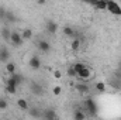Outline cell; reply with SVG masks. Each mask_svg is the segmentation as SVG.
I'll return each mask as SVG.
<instances>
[{"instance_id": "29", "label": "cell", "mask_w": 121, "mask_h": 120, "mask_svg": "<svg viewBox=\"0 0 121 120\" xmlns=\"http://www.w3.org/2000/svg\"><path fill=\"white\" fill-rule=\"evenodd\" d=\"M6 13H7V10L1 6V7H0V20H1V21H4V18H6Z\"/></svg>"}, {"instance_id": "15", "label": "cell", "mask_w": 121, "mask_h": 120, "mask_svg": "<svg viewBox=\"0 0 121 120\" xmlns=\"http://www.w3.org/2000/svg\"><path fill=\"white\" fill-rule=\"evenodd\" d=\"M80 44H82V41L79 40V38H72V42H70V50L72 51H78L79 48H80Z\"/></svg>"}, {"instance_id": "28", "label": "cell", "mask_w": 121, "mask_h": 120, "mask_svg": "<svg viewBox=\"0 0 121 120\" xmlns=\"http://www.w3.org/2000/svg\"><path fill=\"white\" fill-rule=\"evenodd\" d=\"M85 66H86V65H85V64H82V62H76V64L73 65V68L76 69V72H79V71H82V69H83Z\"/></svg>"}, {"instance_id": "27", "label": "cell", "mask_w": 121, "mask_h": 120, "mask_svg": "<svg viewBox=\"0 0 121 120\" xmlns=\"http://www.w3.org/2000/svg\"><path fill=\"white\" fill-rule=\"evenodd\" d=\"M60 93H62V88H60V86L56 85V86L52 88V95H54V96H59Z\"/></svg>"}, {"instance_id": "5", "label": "cell", "mask_w": 121, "mask_h": 120, "mask_svg": "<svg viewBox=\"0 0 121 120\" xmlns=\"http://www.w3.org/2000/svg\"><path fill=\"white\" fill-rule=\"evenodd\" d=\"M37 47H38V50H39L41 52H44V54H47V52L51 51V44H49V41H47V40H39V41L37 42Z\"/></svg>"}, {"instance_id": "32", "label": "cell", "mask_w": 121, "mask_h": 120, "mask_svg": "<svg viewBox=\"0 0 121 120\" xmlns=\"http://www.w3.org/2000/svg\"><path fill=\"white\" fill-rule=\"evenodd\" d=\"M82 1H85V3H89V1H90V0H82Z\"/></svg>"}, {"instance_id": "2", "label": "cell", "mask_w": 121, "mask_h": 120, "mask_svg": "<svg viewBox=\"0 0 121 120\" xmlns=\"http://www.w3.org/2000/svg\"><path fill=\"white\" fill-rule=\"evenodd\" d=\"M107 10L114 16H121V4L116 0H107Z\"/></svg>"}, {"instance_id": "4", "label": "cell", "mask_w": 121, "mask_h": 120, "mask_svg": "<svg viewBox=\"0 0 121 120\" xmlns=\"http://www.w3.org/2000/svg\"><path fill=\"white\" fill-rule=\"evenodd\" d=\"M76 78H79L80 81H87V79H90L91 78V69L89 66H85L82 71L78 72V76H76Z\"/></svg>"}, {"instance_id": "14", "label": "cell", "mask_w": 121, "mask_h": 120, "mask_svg": "<svg viewBox=\"0 0 121 120\" xmlns=\"http://www.w3.org/2000/svg\"><path fill=\"white\" fill-rule=\"evenodd\" d=\"M63 34L66 35V37H69V38H75L76 37V31L73 30L72 27H69V26H66V27H63Z\"/></svg>"}, {"instance_id": "13", "label": "cell", "mask_w": 121, "mask_h": 120, "mask_svg": "<svg viewBox=\"0 0 121 120\" xmlns=\"http://www.w3.org/2000/svg\"><path fill=\"white\" fill-rule=\"evenodd\" d=\"M10 34H11V31L9 27H3L1 30H0V35H1V38L4 40V41H9L10 42Z\"/></svg>"}, {"instance_id": "24", "label": "cell", "mask_w": 121, "mask_h": 120, "mask_svg": "<svg viewBox=\"0 0 121 120\" xmlns=\"http://www.w3.org/2000/svg\"><path fill=\"white\" fill-rule=\"evenodd\" d=\"M6 92L9 95H16L17 92V86H13V85H6Z\"/></svg>"}, {"instance_id": "18", "label": "cell", "mask_w": 121, "mask_h": 120, "mask_svg": "<svg viewBox=\"0 0 121 120\" xmlns=\"http://www.w3.org/2000/svg\"><path fill=\"white\" fill-rule=\"evenodd\" d=\"M31 92L34 95H42V86L39 83H32L31 85Z\"/></svg>"}, {"instance_id": "8", "label": "cell", "mask_w": 121, "mask_h": 120, "mask_svg": "<svg viewBox=\"0 0 121 120\" xmlns=\"http://www.w3.org/2000/svg\"><path fill=\"white\" fill-rule=\"evenodd\" d=\"M9 60H10V51L4 47H0V62L6 64L9 62Z\"/></svg>"}, {"instance_id": "7", "label": "cell", "mask_w": 121, "mask_h": 120, "mask_svg": "<svg viewBox=\"0 0 121 120\" xmlns=\"http://www.w3.org/2000/svg\"><path fill=\"white\" fill-rule=\"evenodd\" d=\"M28 65L32 69H39L41 68V58L38 55H32L30 58V61H28Z\"/></svg>"}, {"instance_id": "30", "label": "cell", "mask_w": 121, "mask_h": 120, "mask_svg": "<svg viewBox=\"0 0 121 120\" xmlns=\"http://www.w3.org/2000/svg\"><path fill=\"white\" fill-rule=\"evenodd\" d=\"M54 76H55L56 79H60V76H62V74H60V71H59V69H56V71L54 72Z\"/></svg>"}, {"instance_id": "25", "label": "cell", "mask_w": 121, "mask_h": 120, "mask_svg": "<svg viewBox=\"0 0 121 120\" xmlns=\"http://www.w3.org/2000/svg\"><path fill=\"white\" fill-rule=\"evenodd\" d=\"M66 74H68V76H70V78H76V76H78V72H76V69H75L73 66H69Z\"/></svg>"}, {"instance_id": "1", "label": "cell", "mask_w": 121, "mask_h": 120, "mask_svg": "<svg viewBox=\"0 0 121 120\" xmlns=\"http://www.w3.org/2000/svg\"><path fill=\"white\" fill-rule=\"evenodd\" d=\"M83 110L87 112V113H86L87 116H96V115H97V110H99V106H97V103L94 102V99L87 97V99L83 100Z\"/></svg>"}, {"instance_id": "6", "label": "cell", "mask_w": 121, "mask_h": 120, "mask_svg": "<svg viewBox=\"0 0 121 120\" xmlns=\"http://www.w3.org/2000/svg\"><path fill=\"white\" fill-rule=\"evenodd\" d=\"M75 88H76V90L79 92V95H82V96H85V95H87V93L90 92V86H89L87 83H83V82L76 83Z\"/></svg>"}, {"instance_id": "26", "label": "cell", "mask_w": 121, "mask_h": 120, "mask_svg": "<svg viewBox=\"0 0 121 120\" xmlns=\"http://www.w3.org/2000/svg\"><path fill=\"white\" fill-rule=\"evenodd\" d=\"M9 107V103L4 97H0V110H6Z\"/></svg>"}, {"instance_id": "17", "label": "cell", "mask_w": 121, "mask_h": 120, "mask_svg": "<svg viewBox=\"0 0 121 120\" xmlns=\"http://www.w3.org/2000/svg\"><path fill=\"white\" fill-rule=\"evenodd\" d=\"M94 7L97 10H107V0H97Z\"/></svg>"}, {"instance_id": "23", "label": "cell", "mask_w": 121, "mask_h": 120, "mask_svg": "<svg viewBox=\"0 0 121 120\" xmlns=\"http://www.w3.org/2000/svg\"><path fill=\"white\" fill-rule=\"evenodd\" d=\"M28 112H30V115L32 116V117H42V113L38 110V109H28Z\"/></svg>"}, {"instance_id": "12", "label": "cell", "mask_w": 121, "mask_h": 120, "mask_svg": "<svg viewBox=\"0 0 121 120\" xmlns=\"http://www.w3.org/2000/svg\"><path fill=\"white\" fill-rule=\"evenodd\" d=\"M17 106H18V109H21V110H28V109H30L28 102H27L26 99H23V97L17 99Z\"/></svg>"}, {"instance_id": "16", "label": "cell", "mask_w": 121, "mask_h": 120, "mask_svg": "<svg viewBox=\"0 0 121 120\" xmlns=\"http://www.w3.org/2000/svg\"><path fill=\"white\" fill-rule=\"evenodd\" d=\"M42 117L44 119H56V113L51 109H47L44 113H42Z\"/></svg>"}, {"instance_id": "3", "label": "cell", "mask_w": 121, "mask_h": 120, "mask_svg": "<svg viewBox=\"0 0 121 120\" xmlns=\"http://www.w3.org/2000/svg\"><path fill=\"white\" fill-rule=\"evenodd\" d=\"M10 42H11L14 47H21L23 42H24V38H23L21 32H18V31H11V34H10Z\"/></svg>"}, {"instance_id": "19", "label": "cell", "mask_w": 121, "mask_h": 120, "mask_svg": "<svg viewBox=\"0 0 121 120\" xmlns=\"http://www.w3.org/2000/svg\"><path fill=\"white\" fill-rule=\"evenodd\" d=\"M4 21L11 24V23H16V21H17V18H16L14 13H11V11H7V13H6V18H4Z\"/></svg>"}, {"instance_id": "11", "label": "cell", "mask_w": 121, "mask_h": 120, "mask_svg": "<svg viewBox=\"0 0 121 120\" xmlns=\"http://www.w3.org/2000/svg\"><path fill=\"white\" fill-rule=\"evenodd\" d=\"M4 69H6V72L9 74V75H11V74H14V72H17V66H16V64L14 62H6V66H4Z\"/></svg>"}, {"instance_id": "20", "label": "cell", "mask_w": 121, "mask_h": 120, "mask_svg": "<svg viewBox=\"0 0 121 120\" xmlns=\"http://www.w3.org/2000/svg\"><path fill=\"white\" fill-rule=\"evenodd\" d=\"M94 89L97 90L99 93H103V92H106L107 86H106L104 82H96V83H94Z\"/></svg>"}, {"instance_id": "21", "label": "cell", "mask_w": 121, "mask_h": 120, "mask_svg": "<svg viewBox=\"0 0 121 120\" xmlns=\"http://www.w3.org/2000/svg\"><path fill=\"white\" fill-rule=\"evenodd\" d=\"M21 35H23L24 41H28V40L32 38V30H31V28H24L23 32H21Z\"/></svg>"}, {"instance_id": "10", "label": "cell", "mask_w": 121, "mask_h": 120, "mask_svg": "<svg viewBox=\"0 0 121 120\" xmlns=\"http://www.w3.org/2000/svg\"><path fill=\"white\" fill-rule=\"evenodd\" d=\"M86 117H87V115L85 113L83 109H75V112H73V119L75 120H85Z\"/></svg>"}, {"instance_id": "22", "label": "cell", "mask_w": 121, "mask_h": 120, "mask_svg": "<svg viewBox=\"0 0 121 120\" xmlns=\"http://www.w3.org/2000/svg\"><path fill=\"white\" fill-rule=\"evenodd\" d=\"M11 76L14 78V81L17 82V85H18V86H20V85L23 83V81H24V78H23V76H21L20 74H17V72H14V74H11Z\"/></svg>"}, {"instance_id": "31", "label": "cell", "mask_w": 121, "mask_h": 120, "mask_svg": "<svg viewBox=\"0 0 121 120\" xmlns=\"http://www.w3.org/2000/svg\"><path fill=\"white\" fill-rule=\"evenodd\" d=\"M96 1H97V0H90V1H89V4H91V6H94V4H96Z\"/></svg>"}, {"instance_id": "9", "label": "cell", "mask_w": 121, "mask_h": 120, "mask_svg": "<svg viewBox=\"0 0 121 120\" xmlns=\"http://www.w3.org/2000/svg\"><path fill=\"white\" fill-rule=\"evenodd\" d=\"M45 30L48 31L49 34H56V31H58V24H56L55 21L49 20V21H47V24H45Z\"/></svg>"}]
</instances>
